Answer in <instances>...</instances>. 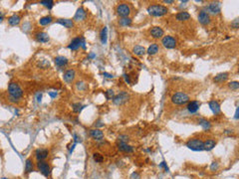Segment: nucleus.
<instances>
[{"label":"nucleus","mask_w":239,"mask_h":179,"mask_svg":"<svg viewBox=\"0 0 239 179\" xmlns=\"http://www.w3.org/2000/svg\"><path fill=\"white\" fill-rule=\"evenodd\" d=\"M167 8L164 5H159V4H154V5H149L147 7V12L149 15L154 17H161L166 15L167 13Z\"/></svg>","instance_id":"nucleus-1"},{"label":"nucleus","mask_w":239,"mask_h":179,"mask_svg":"<svg viewBox=\"0 0 239 179\" xmlns=\"http://www.w3.org/2000/svg\"><path fill=\"white\" fill-rule=\"evenodd\" d=\"M171 102L176 105H185L189 102V95L184 92H177L172 95Z\"/></svg>","instance_id":"nucleus-2"},{"label":"nucleus","mask_w":239,"mask_h":179,"mask_svg":"<svg viewBox=\"0 0 239 179\" xmlns=\"http://www.w3.org/2000/svg\"><path fill=\"white\" fill-rule=\"evenodd\" d=\"M8 93L9 95H10V97L15 100L20 99V98H22V95H23V90L21 89L20 86L14 82H11L10 84L8 85Z\"/></svg>","instance_id":"nucleus-3"},{"label":"nucleus","mask_w":239,"mask_h":179,"mask_svg":"<svg viewBox=\"0 0 239 179\" xmlns=\"http://www.w3.org/2000/svg\"><path fill=\"white\" fill-rule=\"evenodd\" d=\"M186 146L193 151H201L203 149V141L199 138H191L186 142Z\"/></svg>","instance_id":"nucleus-4"},{"label":"nucleus","mask_w":239,"mask_h":179,"mask_svg":"<svg viewBox=\"0 0 239 179\" xmlns=\"http://www.w3.org/2000/svg\"><path fill=\"white\" fill-rule=\"evenodd\" d=\"M129 100H130V95L128 94L127 92H121L120 94H118L117 95L114 97L113 102H114L116 105H123Z\"/></svg>","instance_id":"nucleus-5"},{"label":"nucleus","mask_w":239,"mask_h":179,"mask_svg":"<svg viewBox=\"0 0 239 179\" xmlns=\"http://www.w3.org/2000/svg\"><path fill=\"white\" fill-rule=\"evenodd\" d=\"M116 11H117L118 15L121 16L122 18H125V17H128L130 14V7L127 3H120L116 8Z\"/></svg>","instance_id":"nucleus-6"},{"label":"nucleus","mask_w":239,"mask_h":179,"mask_svg":"<svg viewBox=\"0 0 239 179\" xmlns=\"http://www.w3.org/2000/svg\"><path fill=\"white\" fill-rule=\"evenodd\" d=\"M37 168L40 172L43 174L44 176L48 177L51 174V167L49 166V164L44 160H40L37 162Z\"/></svg>","instance_id":"nucleus-7"},{"label":"nucleus","mask_w":239,"mask_h":179,"mask_svg":"<svg viewBox=\"0 0 239 179\" xmlns=\"http://www.w3.org/2000/svg\"><path fill=\"white\" fill-rule=\"evenodd\" d=\"M161 44L166 49H173L176 46V40L172 36H164V37H162Z\"/></svg>","instance_id":"nucleus-8"},{"label":"nucleus","mask_w":239,"mask_h":179,"mask_svg":"<svg viewBox=\"0 0 239 179\" xmlns=\"http://www.w3.org/2000/svg\"><path fill=\"white\" fill-rule=\"evenodd\" d=\"M206 10H207V13L213 14V15L218 14L221 10L220 2H211L210 4L206 6Z\"/></svg>","instance_id":"nucleus-9"},{"label":"nucleus","mask_w":239,"mask_h":179,"mask_svg":"<svg viewBox=\"0 0 239 179\" xmlns=\"http://www.w3.org/2000/svg\"><path fill=\"white\" fill-rule=\"evenodd\" d=\"M198 21L200 24L202 25H207V24L210 23V17H209V14L206 11L201 10L198 13Z\"/></svg>","instance_id":"nucleus-10"},{"label":"nucleus","mask_w":239,"mask_h":179,"mask_svg":"<svg viewBox=\"0 0 239 179\" xmlns=\"http://www.w3.org/2000/svg\"><path fill=\"white\" fill-rule=\"evenodd\" d=\"M149 34L152 35V38H154V39H159V38H161L162 36H164V30L161 28V27H152V28L149 30Z\"/></svg>","instance_id":"nucleus-11"},{"label":"nucleus","mask_w":239,"mask_h":179,"mask_svg":"<svg viewBox=\"0 0 239 179\" xmlns=\"http://www.w3.org/2000/svg\"><path fill=\"white\" fill-rule=\"evenodd\" d=\"M84 39L83 38H74L72 41H71V43L69 44L68 48L70 49V50H78L80 47H82V43H83Z\"/></svg>","instance_id":"nucleus-12"},{"label":"nucleus","mask_w":239,"mask_h":179,"mask_svg":"<svg viewBox=\"0 0 239 179\" xmlns=\"http://www.w3.org/2000/svg\"><path fill=\"white\" fill-rule=\"evenodd\" d=\"M199 107H200V102L198 100H192V102H188L186 109L190 114H195L199 110Z\"/></svg>","instance_id":"nucleus-13"},{"label":"nucleus","mask_w":239,"mask_h":179,"mask_svg":"<svg viewBox=\"0 0 239 179\" xmlns=\"http://www.w3.org/2000/svg\"><path fill=\"white\" fill-rule=\"evenodd\" d=\"M75 77H76V72L75 70H72V69L66 71L63 76L64 81H65L66 83H68V84H71L74 81V79H75Z\"/></svg>","instance_id":"nucleus-14"},{"label":"nucleus","mask_w":239,"mask_h":179,"mask_svg":"<svg viewBox=\"0 0 239 179\" xmlns=\"http://www.w3.org/2000/svg\"><path fill=\"white\" fill-rule=\"evenodd\" d=\"M35 39H36L37 42L47 43L49 40H50V37H49V35L46 33V32H38V33L35 34Z\"/></svg>","instance_id":"nucleus-15"},{"label":"nucleus","mask_w":239,"mask_h":179,"mask_svg":"<svg viewBox=\"0 0 239 179\" xmlns=\"http://www.w3.org/2000/svg\"><path fill=\"white\" fill-rule=\"evenodd\" d=\"M48 154H49V151L47 150V149L39 148V149H37V150H36L35 156H36V158L38 159V161H40V160H44V159L48 156Z\"/></svg>","instance_id":"nucleus-16"},{"label":"nucleus","mask_w":239,"mask_h":179,"mask_svg":"<svg viewBox=\"0 0 239 179\" xmlns=\"http://www.w3.org/2000/svg\"><path fill=\"white\" fill-rule=\"evenodd\" d=\"M209 107H210V110L212 111V112L214 114H220V105L218 104V102H216L215 100H210L209 102Z\"/></svg>","instance_id":"nucleus-17"},{"label":"nucleus","mask_w":239,"mask_h":179,"mask_svg":"<svg viewBox=\"0 0 239 179\" xmlns=\"http://www.w3.org/2000/svg\"><path fill=\"white\" fill-rule=\"evenodd\" d=\"M90 134L94 139H96V140H102V139L104 138V133H103V131H100V129H97V128L91 129Z\"/></svg>","instance_id":"nucleus-18"},{"label":"nucleus","mask_w":239,"mask_h":179,"mask_svg":"<svg viewBox=\"0 0 239 179\" xmlns=\"http://www.w3.org/2000/svg\"><path fill=\"white\" fill-rule=\"evenodd\" d=\"M228 77H229V74H228V73H226V72L220 73V74L216 75L215 77H214L213 82H214V83H218V84H221V83L225 82V81L228 79Z\"/></svg>","instance_id":"nucleus-19"},{"label":"nucleus","mask_w":239,"mask_h":179,"mask_svg":"<svg viewBox=\"0 0 239 179\" xmlns=\"http://www.w3.org/2000/svg\"><path fill=\"white\" fill-rule=\"evenodd\" d=\"M86 16H87V12L85 11V9L83 8H79L77 12H76L75 16H74V20L76 21H82L84 19L86 18Z\"/></svg>","instance_id":"nucleus-20"},{"label":"nucleus","mask_w":239,"mask_h":179,"mask_svg":"<svg viewBox=\"0 0 239 179\" xmlns=\"http://www.w3.org/2000/svg\"><path fill=\"white\" fill-rule=\"evenodd\" d=\"M176 20L179 21V22L187 21V20L190 19V14H189L188 12H186V11H181V12H179V13L176 14Z\"/></svg>","instance_id":"nucleus-21"},{"label":"nucleus","mask_w":239,"mask_h":179,"mask_svg":"<svg viewBox=\"0 0 239 179\" xmlns=\"http://www.w3.org/2000/svg\"><path fill=\"white\" fill-rule=\"evenodd\" d=\"M54 62H55V65L57 67H64L68 64V59L64 56H58L54 59Z\"/></svg>","instance_id":"nucleus-22"},{"label":"nucleus","mask_w":239,"mask_h":179,"mask_svg":"<svg viewBox=\"0 0 239 179\" xmlns=\"http://www.w3.org/2000/svg\"><path fill=\"white\" fill-rule=\"evenodd\" d=\"M118 148H119L120 151H123V152H132L134 150L133 146L129 145L127 142H120L119 145H118Z\"/></svg>","instance_id":"nucleus-23"},{"label":"nucleus","mask_w":239,"mask_h":179,"mask_svg":"<svg viewBox=\"0 0 239 179\" xmlns=\"http://www.w3.org/2000/svg\"><path fill=\"white\" fill-rule=\"evenodd\" d=\"M57 23L64 26V27H66V28H68V29L72 28V27L74 26V22L72 19H58Z\"/></svg>","instance_id":"nucleus-24"},{"label":"nucleus","mask_w":239,"mask_h":179,"mask_svg":"<svg viewBox=\"0 0 239 179\" xmlns=\"http://www.w3.org/2000/svg\"><path fill=\"white\" fill-rule=\"evenodd\" d=\"M216 145V141L213 140V139H207L206 141L203 142V149L204 150H211V149L214 148V146Z\"/></svg>","instance_id":"nucleus-25"},{"label":"nucleus","mask_w":239,"mask_h":179,"mask_svg":"<svg viewBox=\"0 0 239 179\" xmlns=\"http://www.w3.org/2000/svg\"><path fill=\"white\" fill-rule=\"evenodd\" d=\"M20 21H21L20 16L16 15V14H14V15H12L8 18V23H9V25H11V26L18 25V24L20 23Z\"/></svg>","instance_id":"nucleus-26"},{"label":"nucleus","mask_w":239,"mask_h":179,"mask_svg":"<svg viewBox=\"0 0 239 179\" xmlns=\"http://www.w3.org/2000/svg\"><path fill=\"white\" fill-rule=\"evenodd\" d=\"M133 53H134L135 56H142L145 53H146V49L142 47V46L137 45V46H135L134 49H133Z\"/></svg>","instance_id":"nucleus-27"},{"label":"nucleus","mask_w":239,"mask_h":179,"mask_svg":"<svg viewBox=\"0 0 239 179\" xmlns=\"http://www.w3.org/2000/svg\"><path fill=\"white\" fill-rule=\"evenodd\" d=\"M52 22H53L52 16H44L39 20V23H40V25H42V26H46V25H48V24L52 23Z\"/></svg>","instance_id":"nucleus-28"},{"label":"nucleus","mask_w":239,"mask_h":179,"mask_svg":"<svg viewBox=\"0 0 239 179\" xmlns=\"http://www.w3.org/2000/svg\"><path fill=\"white\" fill-rule=\"evenodd\" d=\"M159 45H157V44H152L151 46H149V48H147V54H149V55H154V54H157V52H159Z\"/></svg>","instance_id":"nucleus-29"},{"label":"nucleus","mask_w":239,"mask_h":179,"mask_svg":"<svg viewBox=\"0 0 239 179\" xmlns=\"http://www.w3.org/2000/svg\"><path fill=\"white\" fill-rule=\"evenodd\" d=\"M101 42L102 44H105L107 43V40H108V28L107 27H104V28L102 29V31H101Z\"/></svg>","instance_id":"nucleus-30"},{"label":"nucleus","mask_w":239,"mask_h":179,"mask_svg":"<svg viewBox=\"0 0 239 179\" xmlns=\"http://www.w3.org/2000/svg\"><path fill=\"white\" fill-rule=\"evenodd\" d=\"M132 19L129 18V17H125V18H121L119 20V24L123 27H127L132 25Z\"/></svg>","instance_id":"nucleus-31"},{"label":"nucleus","mask_w":239,"mask_h":179,"mask_svg":"<svg viewBox=\"0 0 239 179\" xmlns=\"http://www.w3.org/2000/svg\"><path fill=\"white\" fill-rule=\"evenodd\" d=\"M32 171H33V161H32V159L28 158L25 162V172L30 173Z\"/></svg>","instance_id":"nucleus-32"},{"label":"nucleus","mask_w":239,"mask_h":179,"mask_svg":"<svg viewBox=\"0 0 239 179\" xmlns=\"http://www.w3.org/2000/svg\"><path fill=\"white\" fill-rule=\"evenodd\" d=\"M198 124H199V126H202L203 129H205V131L209 129V128H210V126H211L210 122H209L208 121H206V119H199Z\"/></svg>","instance_id":"nucleus-33"},{"label":"nucleus","mask_w":239,"mask_h":179,"mask_svg":"<svg viewBox=\"0 0 239 179\" xmlns=\"http://www.w3.org/2000/svg\"><path fill=\"white\" fill-rule=\"evenodd\" d=\"M72 107H73V112H80L84 109V107H85V105H83L82 104L78 102V104H74L72 105Z\"/></svg>","instance_id":"nucleus-34"},{"label":"nucleus","mask_w":239,"mask_h":179,"mask_svg":"<svg viewBox=\"0 0 239 179\" xmlns=\"http://www.w3.org/2000/svg\"><path fill=\"white\" fill-rule=\"evenodd\" d=\"M40 4L47 7L48 9H51L54 6V1H52V0H45V1H40Z\"/></svg>","instance_id":"nucleus-35"},{"label":"nucleus","mask_w":239,"mask_h":179,"mask_svg":"<svg viewBox=\"0 0 239 179\" xmlns=\"http://www.w3.org/2000/svg\"><path fill=\"white\" fill-rule=\"evenodd\" d=\"M228 87L230 88L231 90H233V91H237L239 89V83L236 82V81H234V82L229 83Z\"/></svg>","instance_id":"nucleus-36"},{"label":"nucleus","mask_w":239,"mask_h":179,"mask_svg":"<svg viewBox=\"0 0 239 179\" xmlns=\"http://www.w3.org/2000/svg\"><path fill=\"white\" fill-rule=\"evenodd\" d=\"M94 160L96 161V162H98V163H100V162H102L103 160H104V157H103V155H101L100 153H95L94 154Z\"/></svg>","instance_id":"nucleus-37"},{"label":"nucleus","mask_w":239,"mask_h":179,"mask_svg":"<svg viewBox=\"0 0 239 179\" xmlns=\"http://www.w3.org/2000/svg\"><path fill=\"white\" fill-rule=\"evenodd\" d=\"M105 95H106V98H107L108 100H113V99H114V97H115V93H114V91H113V90L107 91Z\"/></svg>","instance_id":"nucleus-38"},{"label":"nucleus","mask_w":239,"mask_h":179,"mask_svg":"<svg viewBox=\"0 0 239 179\" xmlns=\"http://www.w3.org/2000/svg\"><path fill=\"white\" fill-rule=\"evenodd\" d=\"M159 167H161V168H164L166 172H168V171H169V168L167 167V164H166V161H162L161 163H159Z\"/></svg>","instance_id":"nucleus-39"},{"label":"nucleus","mask_w":239,"mask_h":179,"mask_svg":"<svg viewBox=\"0 0 239 179\" xmlns=\"http://www.w3.org/2000/svg\"><path fill=\"white\" fill-rule=\"evenodd\" d=\"M119 140H120V142H128V140H129V136H127V135H120L119 136Z\"/></svg>","instance_id":"nucleus-40"},{"label":"nucleus","mask_w":239,"mask_h":179,"mask_svg":"<svg viewBox=\"0 0 239 179\" xmlns=\"http://www.w3.org/2000/svg\"><path fill=\"white\" fill-rule=\"evenodd\" d=\"M217 168H218V164H217V162H215V161H214V162H212V164H211L210 169L212 171H214L215 169H217Z\"/></svg>","instance_id":"nucleus-41"},{"label":"nucleus","mask_w":239,"mask_h":179,"mask_svg":"<svg viewBox=\"0 0 239 179\" xmlns=\"http://www.w3.org/2000/svg\"><path fill=\"white\" fill-rule=\"evenodd\" d=\"M130 179H140V174L137 172H134L130 175Z\"/></svg>","instance_id":"nucleus-42"},{"label":"nucleus","mask_w":239,"mask_h":179,"mask_svg":"<svg viewBox=\"0 0 239 179\" xmlns=\"http://www.w3.org/2000/svg\"><path fill=\"white\" fill-rule=\"evenodd\" d=\"M238 19H235V20L233 21V23H231V26L233 27V28H235V29H237L238 28Z\"/></svg>","instance_id":"nucleus-43"},{"label":"nucleus","mask_w":239,"mask_h":179,"mask_svg":"<svg viewBox=\"0 0 239 179\" xmlns=\"http://www.w3.org/2000/svg\"><path fill=\"white\" fill-rule=\"evenodd\" d=\"M74 141L75 143H78V142H81V138L79 137L77 134H74Z\"/></svg>","instance_id":"nucleus-44"},{"label":"nucleus","mask_w":239,"mask_h":179,"mask_svg":"<svg viewBox=\"0 0 239 179\" xmlns=\"http://www.w3.org/2000/svg\"><path fill=\"white\" fill-rule=\"evenodd\" d=\"M48 94H49V95H50L51 98H52V99H54V98L57 97V92H49Z\"/></svg>","instance_id":"nucleus-45"},{"label":"nucleus","mask_w":239,"mask_h":179,"mask_svg":"<svg viewBox=\"0 0 239 179\" xmlns=\"http://www.w3.org/2000/svg\"><path fill=\"white\" fill-rule=\"evenodd\" d=\"M103 76L106 78H109V79H113V78H114V76L109 74V73H103Z\"/></svg>","instance_id":"nucleus-46"},{"label":"nucleus","mask_w":239,"mask_h":179,"mask_svg":"<svg viewBox=\"0 0 239 179\" xmlns=\"http://www.w3.org/2000/svg\"><path fill=\"white\" fill-rule=\"evenodd\" d=\"M124 78H125V83H128V84H130V78H129V76H128L127 74H125V75H124Z\"/></svg>","instance_id":"nucleus-47"},{"label":"nucleus","mask_w":239,"mask_h":179,"mask_svg":"<svg viewBox=\"0 0 239 179\" xmlns=\"http://www.w3.org/2000/svg\"><path fill=\"white\" fill-rule=\"evenodd\" d=\"M164 3H168V4H171V3H173L174 1H172V0H164Z\"/></svg>","instance_id":"nucleus-48"},{"label":"nucleus","mask_w":239,"mask_h":179,"mask_svg":"<svg viewBox=\"0 0 239 179\" xmlns=\"http://www.w3.org/2000/svg\"><path fill=\"white\" fill-rule=\"evenodd\" d=\"M95 57H96V55L94 53H91L90 55H89V58H90V59H94Z\"/></svg>","instance_id":"nucleus-49"},{"label":"nucleus","mask_w":239,"mask_h":179,"mask_svg":"<svg viewBox=\"0 0 239 179\" xmlns=\"http://www.w3.org/2000/svg\"><path fill=\"white\" fill-rule=\"evenodd\" d=\"M238 111H239V110H238V107H237V109H236V112H235V117H234L236 119H238Z\"/></svg>","instance_id":"nucleus-50"},{"label":"nucleus","mask_w":239,"mask_h":179,"mask_svg":"<svg viewBox=\"0 0 239 179\" xmlns=\"http://www.w3.org/2000/svg\"><path fill=\"white\" fill-rule=\"evenodd\" d=\"M41 98H42V95L40 94V95H37V100H38V102H40L41 100Z\"/></svg>","instance_id":"nucleus-51"},{"label":"nucleus","mask_w":239,"mask_h":179,"mask_svg":"<svg viewBox=\"0 0 239 179\" xmlns=\"http://www.w3.org/2000/svg\"><path fill=\"white\" fill-rule=\"evenodd\" d=\"M3 19H4L3 15H2V14L0 13V23H2V21H3Z\"/></svg>","instance_id":"nucleus-52"}]
</instances>
